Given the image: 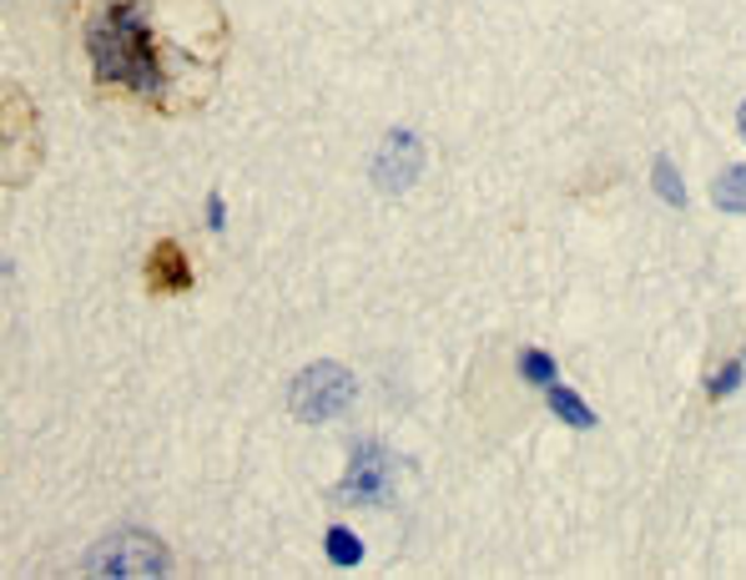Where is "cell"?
<instances>
[{
  "label": "cell",
  "mask_w": 746,
  "mask_h": 580,
  "mask_svg": "<svg viewBox=\"0 0 746 580\" xmlns=\"http://www.w3.org/2000/svg\"><path fill=\"white\" fill-rule=\"evenodd\" d=\"M86 51L106 81H127L137 92H162V67L152 56V26L137 5H111L86 31Z\"/></svg>",
  "instance_id": "cell-1"
},
{
  "label": "cell",
  "mask_w": 746,
  "mask_h": 580,
  "mask_svg": "<svg viewBox=\"0 0 746 580\" xmlns=\"http://www.w3.org/2000/svg\"><path fill=\"white\" fill-rule=\"evenodd\" d=\"M171 570V555L162 541L142 535V530H121L111 541H102L92 555H86V576H137V580H152V576H167Z\"/></svg>",
  "instance_id": "cell-2"
},
{
  "label": "cell",
  "mask_w": 746,
  "mask_h": 580,
  "mask_svg": "<svg viewBox=\"0 0 746 580\" xmlns=\"http://www.w3.org/2000/svg\"><path fill=\"white\" fill-rule=\"evenodd\" d=\"M293 414L303 424H318V419H333L354 404V374L339 369V364H313V369H303L298 383H293L288 394Z\"/></svg>",
  "instance_id": "cell-3"
},
{
  "label": "cell",
  "mask_w": 746,
  "mask_h": 580,
  "mask_svg": "<svg viewBox=\"0 0 746 580\" xmlns=\"http://www.w3.org/2000/svg\"><path fill=\"white\" fill-rule=\"evenodd\" d=\"M424 167V146L414 132H389L379 146V157H374V182L383 187V192H404V187H414V177H419Z\"/></svg>",
  "instance_id": "cell-4"
},
{
  "label": "cell",
  "mask_w": 746,
  "mask_h": 580,
  "mask_svg": "<svg viewBox=\"0 0 746 580\" xmlns=\"http://www.w3.org/2000/svg\"><path fill=\"white\" fill-rule=\"evenodd\" d=\"M389 464H383L379 449H358L354 460V475H348V495H358V500H389Z\"/></svg>",
  "instance_id": "cell-5"
},
{
  "label": "cell",
  "mask_w": 746,
  "mask_h": 580,
  "mask_svg": "<svg viewBox=\"0 0 746 580\" xmlns=\"http://www.w3.org/2000/svg\"><path fill=\"white\" fill-rule=\"evenodd\" d=\"M545 399H550V414H555V419H565L570 429H595V410H590L576 389H565L560 379L545 389Z\"/></svg>",
  "instance_id": "cell-6"
},
{
  "label": "cell",
  "mask_w": 746,
  "mask_h": 580,
  "mask_svg": "<svg viewBox=\"0 0 746 580\" xmlns=\"http://www.w3.org/2000/svg\"><path fill=\"white\" fill-rule=\"evenodd\" d=\"M711 202L721 212H746V167H726L711 187Z\"/></svg>",
  "instance_id": "cell-7"
},
{
  "label": "cell",
  "mask_w": 746,
  "mask_h": 580,
  "mask_svg": "<svg viewBox=\"0 0 746 580\" xmlns=\"http://www.w3.org/2000/svg\"><path fill=\"white\" fill-rule=\"evenodd\" d=\"M323 545H328V560H333V566H358V560H364V541H358L354 530H343V525L328 530Z\"/></svg>",
  "instance_id": "cell-8"
},
{
  "label": "cell",
  "mask_w": 746,
  "mask_h": 580,
  "mask_svg": "<svg viewBox=\"0 0 746 580\" xmlns=\"http://www.w3.org/2000/svg\"><path fill=\"white\" fill-rule=\"evenodd\" d=\"M655 192L671 202V208H686V187L676 177V162L671 157H655Z\"/></svg>",
  "instance_id": "cell-9"
},
{
  "label": "cell",
  "mask_w": 746,
  "mask_h": 580,
  "mask_svg": "<svg viewBox=\"0 0 746 580\" xmlns=\"http://www.w3.org/2000/svg\"><path fill=\"white\" fill-rule=\"evenodd\" d=\"M520 374L530 383H540V389H550V383H555V358L540 354V348H524V354H520Z\"/></svg>",
  "instance_id": "cell-10"
},
{
  "label": "cell",
  "mask_w": 746,
  "mask_h": 580,
  "mask_svg": "<svg viewBox=\"0 0 746 580\" xmlns=\"http://www.w3.org/2000/svg\"><path fill=\"white\" fill-rule=\"evenodd\" d=\"M736 383H742V364H726V369L717 374V379H711V394H736Z\"/></svg>",
  "instance_id": "cell-11"
},
{
  "label": "cell",
  "mask_w": 746,
  "mask_h": 580,
  "mask_svg": "<svg viewBox=\"0 0 746 580\" xmlns=\"http://www.w3.org/2000/svg\"><path fill=\"white\" fill-rule=\"evenodd\" d=\"M208 223H212V233H223V227H227V208H223V198H217V192L208 198Z\"/></svg>",
  "instance_id": "cell-12"
},
{
  "label": "cell",
  "mask_w": 746,
  "mask_h": 580,
  "mask_svg": "<svg viewBox=\"0 0 746 580\" xmlns=\"http://www.w3.org/2000/svg\"><path fill=\"white\" fill-rule=\"evenodd\" d=\"M736 127H742V142H746V102H742V111H736Z\"/></svg>",
  "instance_id": "cell-13"
}]
</instances>
